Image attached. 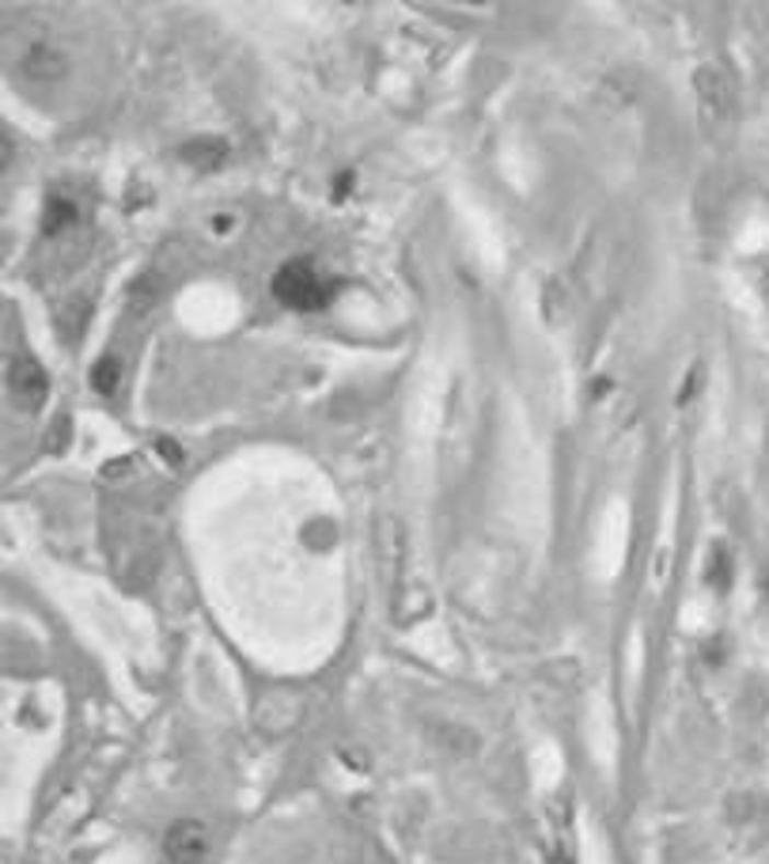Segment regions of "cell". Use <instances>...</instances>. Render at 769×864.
Here are the masks:
<instances>
[{"instance_id":"cell-1","label":"cell","mask_w":769,"mask_h":864,"mask_svg":"<svg viewBox=\"0 0 769 864\" xmlns=\"http://www.w3.org/2000/svg\"><path fill=\"white\" fill-rule=\"evenodd\" d=\"M273 296L292 311H319L330 303L334 285H330L311 262L296 258L277 269V277H273Z\"/></svg>"},{"instance_id":"cell-2","label":"cell","mask_w":769,"mask_h":864,"mask_svg":"<svg viewBox=\"0 0 769 864\" xmlns=\"http://www.w3.org/2000/svg\"><path fill=\"white\" fill-rule=\"evenodd\" d=\"M12 394L23 402V406H35V402H43L46 376H43V368H38L35 360H15V365H12Z\"/></svg>"}]
</instances>
